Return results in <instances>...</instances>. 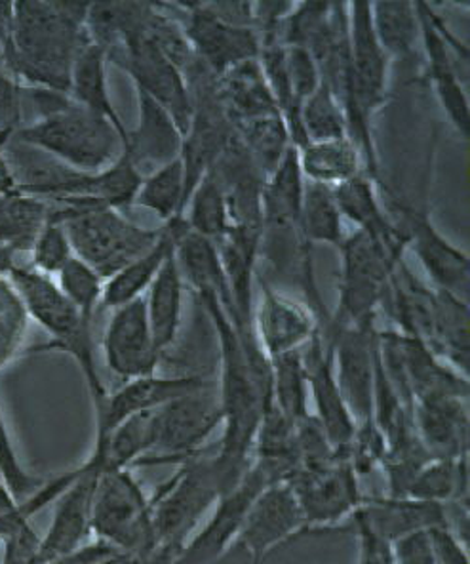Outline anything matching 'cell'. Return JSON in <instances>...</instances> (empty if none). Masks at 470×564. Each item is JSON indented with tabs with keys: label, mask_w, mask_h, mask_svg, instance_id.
<instances>
[{
	"label": "cell",
	"mask_w": 470,
	"mask_h": 564,
	"mask_svg": "<svg viewBox=\"0 0 470 564\" xmlns=\"http://www.w3.org/2000/svg\"><path fill=\"white\" fill-rule=\"evenodd\" d=\"M86 2H12L7 65L29 88L69 93L70 69L90 43Z\"/></svg>",
	"instance_id": "obj_1"
},
{
	"label": "cell",
	"mask_w": 470,
	"mask_h": 564,
	"mask_svg": "<svg viewBox=\"0 0 470 564\" xmlns=\"http://www.w3.org/2000/svg\"><path fill=\"white\" fill-rule=\"evenodd\" d=\"M12 138L86 174L111 166L127 149L124 135L109 120L77 106L69 96L25 122Z\"/></svg>",
	"instance_id": "obj_2"
},
{
	"label": "cell",
	"mask_w": 470,
	"mask_h": 564,
	"mask_svg": "<svg viewBox=\"0 0 470 564\" xmlns=\"http://www.w3.org/2000/svg\"><path fill=\"white\" fill-rule=\"evenodd\" d=\"M8 279L22 297L29 318L48 334L50 344L44 349H59L77 362L90 391L94 410L99 409L109 391L99 376L90 321L78 313L52 276L39 273L29 263L15 261Z\"/></svg>",
	"instance_id": "obj_3"
},
{
	"label": "cell",
	"mask_w": 470,
	"mask_h": 564,
	"mask_svg": "<svg viewBox=\"0 0 470 564\" xmlns=\"http://www.w3.org/2000/svg\"><path fill=\"white\" fill-rule=\"evenodd\" d=\"M221 494L223 488L214 454H198L179 464L172 479L166 480L151 498L156 557L166 558L170 563V558L195 534Z\"/></svg>",
	"instance_id": "obj_4"
},
{
	"label": "cell",
	"mask_w": 470,
	"mask_h": 564,
	"mask_svg": "<svg viewBox=\"0 0 470 564\" xmlns=\"http://www.w3.org/2000/svg\"><path fill=\"white\" fill-rule=\"evenodd\" d=\"M54 206L78 260L107 281L155 247L161 229H143L114 208L96 205Z\"/></svg>",
	"instance_id": "obj_5"
},
{
	"label": "cell",
	"mask_w": 470,
	"mask_h": 564,
	"mask_svg": "<svg viewBox=\"0 0 470 564\" xmlns=\"http://www.w3.org/2000/svg\"><path fill=\"white\" fill-rule=\"evenodd\" d=\"M91 534L124 557H156L151 498L132 469H103L91 506Z\"/></svg>",
	"instance_id": "obj_6"
},
{
	"label": "cell",
	"mask_w": 470,
	"mask_h": 564,
	"mask_svg": "<svg viewBox=\"0 0 470 564\" xmlns=\"http://www.w3.org/2000/svg\"><path fill=\"white\" fill-rule=\"evenodd\" d=\"M337 248L341 256V282L330 332L373 323L389 281L404 261V250L386 247L385 242L359 229L345 237Z\"/></svg>",
	"instance_id": "obj_7"
},
{
	"label": "cell",
	"mask_w": 470,
	"mask_h": 564,
	"mask_svg": "<svg viewBox=\"0 0 470 564\" xmlns=\"http://www.w3.org/2000/svg\"><path fill=\"white\" fill-rule=\"evenodd\" d=\"M218 388L193 391L153 410V452L140 466L187 462L203 454L206 441L221 427Z\"/></svg>",
	"instance_id": "obj_8"
},
{
	"label": "cell",
	"mask_w": 470,
	"mask_h": 564,
	"mask_svg": "<svg viewBox=\"0 0 470 564\" xmlns=\"http://www.w3.org/2000/svg\"><path fill=\"white\" fill-rule=\"evenodd\" d=\"M145 25L135 31L134 35L128 36L120 46L111 50L107 54V59L109 64L119 65L120 69L132 77L135 90L147 94L162 107H166L185 135L193 117V99L187 78L183 70L174 62H170L161 48L149 39Z\"/></svg>",
	"instance_id": "obj_9"
},
{
	"label": "cell",
	"mask_w": 470,
	"mask_h": 564,
	"mask_svg": "<svg viewBox=\"0 0 470 564\" xmlns=\"http://www.w3.org/2000/svg\"><path fill=\"white\" fill-rule=\"evenodd\" d=\"M378 336L375 323L343 326L324 334L334 349L337 386L359 427L373 420Z\"/></svg>",
	"instance_id": "obj_10"
},
{
	"label": "cell",
	"mask_w": 470,
	"mask_h": 564,
	"mask_svg": "<svg viewBox=\"0 0 470 564\" xmlns=\"http://www.w3.org/2000/svg\"><path fill=\"white\" fill-rule=\"evenodd\" d=\"M106 469L98 452L91 451L83 466L70 471V480L54 503V517L41 540L39 564H52L85 547L91 534V506L101 471Z\"/></svg>",
	"instance_id": "obj_11"
},
{
	"label": "cell",
	"mask_w": 470,
	"mask_h": 564,
	"mask_svg": "<svg viewBox=\"0 0 470 564\" xmlns=\"http://www.w3.org/2000/svg\"><path fill=\"white\" fill-rule=\"evenodd\" d=\"M182 23L198 62L221 77L227 70L260 57V39L255 29L231 28L204 10L203 2L170 4Z\"/></svg>",
	"instance_id": "obj_12"
},
{
	"label": "cell",
	"mask_w": 470,
	"mask_h": 564,
	"mask_svg": "<svg viewBox=\"0 0 470 564\" xmlns=\"http://www.w3.org/2000/svg\"><path fill=\"white\" fill-rule=\"evenodd\" d=\"M267 487L265 479L252 466L237 487L221 494L208 513V521L195 530L168 564H210L234 547L240 527L255 496Z\"/></svg>",
	"instance_id": "obj_13"
},
{
	"label": "cell",
	"mask_w": 470,
	"mask_h": 564,
	"mask_svg": "<svg viewBox=\"0 0 470 564\" xmlns=\"http://www.w3.org/2000/svg\"><path fill=\"white\" fill-rule=\"evenodd\" d=\"M422 22V43L427 56L428 75L436 96L448 115L449 122L469 140L470 109L457 57L469 59V50L461 48L456 36L449 35L442 20L427 2H417Z\"/></svg>",
	"instance_id": "obj_14"
},
{
	"label": "cell",
	"mask_w": 470,
	"mask_h": 564,
	"mask_svg": "<svg viewBox=\"0 0 470 564\" xmlns=\"http://www.w3.org/2000/svg\"><path fill=\"white\" fill-rule=\"evenodd\" d=\"M288 485L302 508L307 529L334 527L354 516L364 500L360 494L359 475L343 454L323 469L297 471Z\"/></svg>",
	"instance_id": "obj_15"
},
{
	"label": "cell",
	"mask_w": 470,
	"mask_h": 564,
	"mask_svg": "<svg viewBox=\"0 0 470 564\" xmlns=\"http://www.w3.org/2000/svg\"><path fill=\"white\" fill-rule=\"evenodd\" d=\"M307 529L302 508L288 482L263 488L248 509L234 545L244 550L250 564H263L271 551Z\"/></svg>",
	"instance_id": "obj_16"
},
{
	"label": "cell",
	"mask_w": 470,
	"mask_h": 564,
	"mask_svg": "<svg viewBox=\"0 0 470 564\" xmlns=\"http://www.w3.org/2000/svg\"><path fill=\"white\" fill-rule=\"evenodd\" d=\"M303 367L307 376L309 402H313V416L323 425L326 437L339 454L347 451L357 435L359 425L352 420L345 404L343 395L337 386L334 370V349L324 330L318 326L313 338L302 347Z\"/></svg>",
	"instance_id": "obj_17"
},
{
	"label": "cell",
	"mask_w": 470,
	"mask_h": 564,
	"mask_svg": "<svg viewBox=\"0 0 470 564\" xmlns=\"http://www.w3.org/2000/svg\"><path fill=\"white\" fill-rule=\"evenodd\" d=\"M394 206L398 214L396 224L406 235L407 248H412L417 260L422 261L430 281L435 282V289L469 300V256L451 245L425 212L398 203Z\"/></svg>",
	"instance_id": "obj_18"
},
{
	"label": "cell",
	"mask_w": 470,
	"mask_h": 564,
	"mask_svg": "<svg viewBox=\"0 0 470 564\" xmlns=\"http://www.w3.org/2000/svg\"><path fill=\"white\" fill-rule=\"evenodd\" d=\"M101 346L107 368L122 383L156 375L162 355L153 341L145 297L112 310Z\"/></svg>",
	"instance_id": "obj_19"
},
{
	"label": "cell",
	"mask_w": 470,
	"mask_h": 564,
	"mask_svg": "<svg viewBox=\"0 0 470 564\" xmlns=\"http://www.w3.org/2000/svg\"><path fill=\"white\" fill-rule=\"evenodd\" d=\"M211 381L203 376H145L138 380L124 381L114 393L107 395L103 404L96 412V437H107L114 427L128 417L161 409L166 402L189 395L193 391L208 388Z\"/></svg>",
	"instance_id": "obj_20"
},
{
	"label": "cell",
	"mask_w": 470,
	"mask_h": 564,
	"mask_svg": "<svg viewBox=\"0 0 470 564\" xmlns=\"http://www.w3.org/2000/svg\"><path fill=\"white\" fill-rule=\"evenodd\" d=\"M260 305L253 310V330L269 360L284 352L299 351L318 328L313 311L274 290L263 276Z\"/></svg>",
	"instance_id": "obj_21"
},
{
	"label": "cell",
	"mask_w": 470,
	"mask_h": 564,
	"mask_svg": "<svg viewBox=\"0 0 470 564\" xmlns=\"http://www.w3.org/2000/svg\"><path fill=\"white\" fill-rule=\"evenodd\" d=\"M469 399L427 397L414 402L412 422L435 459L469 458Z\"/></svg>",
	"instance_id": "obj_22"
},
{
	"label": "cell",
	"mask_w": 470,
	"mask_h": 564,
	"mask_svg": "<svg viewBox=\"0 0 470 564\" xmlns=\"http://www.w3.org/2000/svg\"><path fill=\"white\" fill-rule=\"evenodd\" d=\"M138 93V124L128 130V143L124 153L130 156L141 176H147L153 170L176 161L182 155V128L170 115L166 107L141 90Z\"/></svg>",
	"instance_id": "obj_23"
},
{
	"label": "cell",
	"mask_w": 470,
	"mask_h": 564,
	"mask_svg": "<svg viewBox=\"0 0 470 564\" xmlns=\"http://www.w3.org/2000/svg\"><path fill=\"white\" fill-rule=\"evenodd\" d=\"M185 229L187 226L183 218L164 224L155 247L140 256L138 260L128 263L127 268H122L114 275L109 276L103 284L101 310H119L122 305L143 297V294L151 289L156 275L161 273L162 265L166 263L170 256L176 252L177 240Z\"/></svg>",
	"instance_id": "obj_24"
},
{
	"label": "cell",
	"mask_w": 470,
	"mask_h": 564,
	"mask_svg": "<svg viewBox=\"0 0 470 564\" xmlns=\"http://www.w3.org/2000/svg\"><path fill=\"white\" fill-rule=\"evenodd\" d=\"M352 517L360 519L368 529H372L378 536L389 543L419 530L448 524L446 509L442 506L394 496L364 498Z\"/></svg>",
	"instance_id": "obj_25"
},
{
	"label": "cell",
	"mask_w": 470,
	"mask_h": 564,
	"mask_svg": "<svg viewBox=\"0 0 470 564\" xmlns=\"http://www.w3.org/2000/svg\"><path fill=\"white\" fill-rule=\"evenodd\" d=\"M252 467L267 485L289 482L299 471L295 423L269 404L253 441Z\"/></svg>",
	"instance_id": "obj_26"
},
{
	"label": "cell",
	"mask_w": 470,
	"mask_h": 564,
	"mask_svg": "<svg viewBox=\"0 0 470 564\" xmlns=\"http://www.w3.org/2000/svg\"><path fill=\"white\" fill-rule=\"evenodd\" d=\"M334 195L343 219L352 221L359 227V231L385 242L386 247L406 252V235L402 234L398 224L381 206L373 180L365 172H360L359 176L334 187Z\"/></svg>",
	"instance_id": "obj_27"
},
{
	"label": "cell",
	"mask_w": 470,
	"mask_h": 564,
	"mask_svg": "<svg viewBox=\"0 0 470 564\" xmlns=\"http://www.w3.org/2000/svg\"><path fill=\"white\" fill-rule=\"evenodd\" d=\"M218 90L225 113L234 128L278 113L267 78L261 69L260 57L237 65L218 77Z\"/></svg>",
	"instance_id": "obj_28"
},
{
	"label": "cell",
	"mask_w": 470,
	"mask_h": 564,
	"mask_svg": "<svg viewBox=\"0 0 470 564\" xmlns=\"http://www.w3.org/2000/svg\"><path fill=\"white\" fill-rule=\"evenodd\" d=\"M469 300L435 289L427 347L464 378H469Z\"/></svg>",
	"instance_id": "obj_29"
},
{
	"label": "cell",
	"mask_w": 470,
	"mask_h": 564,
	"mask_svg": "<svg viewBox=\"0 0 470 564\" xmlns=\"http://www.w3.org/2000/svg\"><path fill=\"white\" fill-rule=\"evenodd\" d=\"M107 54L98 44L88 43L85 48L78 52L75 57V64L70 69L69 78V98L77 106L85 107L91 113L99 115L109 120L112 127L124 135L128 143V128L119 111L114 109L111 94H109V83H107Z\"/></svg>",
	"instance_id": "obj_30"
},
{
	"label": "cell",
	"mask_w": 470,
	"mask_h": 564,
	"mask_svg": "<svg viewBox=\"0 0 470 564\" xmlns=\"http://www.w3.org/2000/svg\"><path fill=\"white\" fill-rule=\"evenodd\" d=\"M302 174L309 184L337 187L365 172L357 143L347 135L339 140L313 141L297 149Z\"/></svg>",
	"instance_id": "obj_31"
},
{
	"label": "cell",
	"mask_w": 470,
	"mask_h": 564,
	"mask_svg": "<svg viewBox=\"0 0 470 564\" xmlns=\"http://www.w3.org/2000/svg\"><path fill=\"white\" fill-rule=\"evenodd\" d=\"M149 326L153 332L156 351L164 352L177 338L183 315V276L176 252L162 265L161 273L147 290Z\"/></svg>",
	"instance_id": "obj_32"
},
{
	"label": "cell",
	"mask_w": 470,
	"mask_h": 564,
	"mask_svg": "<svg viewBox=\"0 0 470 564\" xmlns=\"http://www.w3.org/2000/svg\"><path fill=\"white\" fill-rule=\"evenodd\" d=\"M54 206L20 191L0 193V247L15 256L29 254L39 234L48 224Z\"/></svg>",
	"instance_id": "obj_33"
},
{
	"label": "cell",
	"mask_w": 470,
	"mask_h": 564,
	"mask_svg": "<svg viewBox=\"0 0 470 564\" xmlns=\"http://www.w3.org/2000/svg\"><path fill=\"white\" fill-rule=\"evenodd\" d=\"M406 498L442 508L469 503V459H430L415 475Z\"/></svg>",
	"instance_id": "obj_34"
},
{
	"label": "cell",
	"mask_w": 470,
	"mask_h": 564,
	"mask_svg": "<svg viewBox=\"0 0 470 564\" xmlns=\"http://www.w3.org/2000/svg\"><path fill=\"white\" fill-rule=\"evenodd\" d=\"M372 23L389 59L412 56L422 43L417 2H372Z\"/></svg>",
	"instance_id": "obj_35"
},
{
	"label": "cell",
	"mask_w": 470,
	"mask_h": 564,
	"mask_svg": "<svg viewBox=\"0 0 470 564\" xmlns=\"http://www.w3.org/2000/svg\"><path fill=\"white\" fill-rule=\"evenodd\" d=\"M183 221L190 234L211 240L216 245L231 234V214H229L223 187L210 172L190 193L189 200L183 210Z\"/></svg>",
	"instance_id": "obj_36"
},
{
	"label": "cell",
	"mask_w": 470,
	"mask_h": 564,
	"mask_svg": "<svg viewBox=\"0 0 470 564\" xmlns=\"http://www.w3.org/2000/svg\"><path fill=\"white\" fill-rule=\"evenodd\" d=\"M187 205V189H185V172L182 159L164 164L143 176L140 191L135 195L134 206L153 212L162 224H170L174 219L183 218V210Z\"/></svg>",
	"instance_id": "obj_37"
},
{
	"label": "cell",
	"mask_w": 470,
	"mask_h": 564,
	"mask_svg": "<svg viewBox=\"0 0 470 564\" xmlns=\"http://www.w3.org/2000/svg\"><path fill=\"white\" fill-rule=\"evenodd\" d=\"M302 237L307 247H339L345 239L343 216L337 206L334 187L305 184L302 205Z\"/></svg>",
	"instance_id": "obj_38"
},
{
	"label": "cell",
	"mask_w": 470,
	"mask_h": 564,
	"mask_svg": "<svg viewBox=\"0 0 470 564\" xmlns=\"http://www.w3.org/2000/svg\"><path fill=\"white\" fill-rule=\"evenodd\" d=\"M271 402L294 423L309 416V388L302 349L271 359Z\"/></svg>",
	"instance_id": "obj_39"
},
{
	"label": "cell",
	"mask_w": 470,
	"mask_h": 564,
	"mask_svg": "<svg viewBox=\"0 0 470 564\" xmlns=\"http://www.w3.org/2000/svg\"><path fill=\"white\" fill-rule=\"evenodd\" d=\"M234 132L265 177L273 174L289 149L294 148L288 127L278 113L250 120L234 128Z\"/></svg>",
	"instance_id": "obj_40"
},
{
	"label": "cell",
	"mask_w": 470,
	"mask_h": 564,
	"mask_svg": "<svg viewBox=\"0 0 470 564\" xmlns=\"http://www.w3.org/2000/svg\"><path fill=\"white\" fill-rule=\"evenodd\" d=\"M299 128L305 145L349 135L343 107L324 83L299 107Z\"/></svg>",
	"instance_id": "obj_41"
},
{
	"label": "cell",
	"mask_w": 470,
	"mask_h": 564,
	"mask_svg": "<svg viewBox=\"0 0 470 564\" xmlns=\"http://www.w3.org/2000/svg\"><path fill=\"white\" fill-rule=\"evenodd\" d=\"M29 318L22 297L8 276H0V370L22 352Z\"/></svg>",
	"instance_id": "obj_42"
},
{
	"label": "cell",
	"mask_w": 470,
	"mask_h": 564,
	"mask_svg": "<svg viewBox=\"0 0 470 564\" xmlns=\"http://www.w3.org/2000/svg\"><path fill=\"white\" fill-rule=\"evenodd\" d=\"M57 286L64 292L70 304L86 321H94V315L101 310V296L106 281L94 269L78 260L77 256L57 273Z\"/></svg>",
	"instance_id": "obj_43"
},
{
	"label": "cell",
	"mask_w": 470,
	"mask_h": 564,
	"mask_svg": "<svg viewBox=\"0 0 470 564\" xmlns=\"http://www.w3.org/2000/svg\"><path fill=\"white\" fill-rule=\"evenodd\" d=\"M29 258L31 268L48 276H56L75 258L69 235L65 231L64 224L54 216V210L48 224L43 227L29 250Z\"/></svg>",
	"instance_id": "obj_44"
},
{
	"label": "cell",
	"mask_w": 470,
	"mask_h": 564,
	"mask_svg": "<svg viewBox=\"0 0 470 564\" xmlns=\"http://www.w3.org/2000/svg\"><path fill=\"white\" fill-rule=\"evenodd\" d=\"M0 480L4 482L8 492L12 494V498L20 503L35 496L46 482L25 471V467L22 466L14 441L10 437L2 409H0Z\"/></svg>",
	"instance_id": "obj_45"
},
{
	"label": "cell",
	"mask_w": 470,
	"mask_h": 564,
	"mask_svg": "<svg viewBox=\"0 0 470 564\" xmlns=\"http://www.w3.org/2000/svg\"><path fill=\"white\" fill-rule=\"evenodd\" d=\"M23 127V85L0 59V148Z\"/></svg>",
	"instance_id": "obj_46"
},
{
	"label": "cell",
	"mask_w": 470,
	"mask_h": 564,
	"mask_svg": "<svg viewBox=\"0 0 470 564\" xmlns=\"http://www.w3.org/2000/svg\"><path fill=\"white\" fill-rule=\"evenodd\" d=\"M286 73L289 88L299 107L318 86L323 85L320 69L309 50L286 46Z\"/></svg>",
	"instance_id": "obj_47"
},
{
	"label": "cell",
	"mask_w": 470,
	"mask_h": 564,
	"mask_svg": "<svg viewBox=\"0 0 470 564\" xmlns=\"http://www.w3.org/2000/svg\"><path fill=\"white\" fill-rule=\"evenodd\" d=\"M394 564H436V551L430 529L419 530L414 534L391 543Z\"/></svg>",
	"instance_id": "obj_48"
},
{
	"label": "cell",
	"mask_w": 470,
	"mask_h": 564,
	"mask_svg": "<svg viewBox=\"0 0 470 564\" xmlns=\"http://www.w3.org/2000/svg\"><path fill=\"white\" fill-rule=\"evenodd\" d=\"M354 519V517H352ZM359 536V563L357 564H394L391 543L368 529L360 519H354Z\"/></svg>",
	"instance_id": "obj_49"
},
{
	"label": "cell",
	"mask_w": 470,
	"mask_h": 564,
	"mask_svg": "<svg viewBox=\"0 0 470 564\" xmlns=\"http://www.w3.org/2000/svg\"><path fill=\"white\" fill-rule=\"evenodd\" d=\"M204 10L231 28L255 29L253 2H203Z\"/></svg>",
	"instance_id": "obj_50"
},
{
	"label": "cell",
	"mask_w": 470,
	"mask_h": 564,
	"mask_svg": "<svg viewBox=\"0 0 470 564\" xmlns=\"http://www.w3.org/2000/svg\"><path fill=\"white\" fill-rule=\"evenodd\" d=\"M15 258H18V256H15L12 250L0 247V276H8V273H10L15 265Z\"/></svg>",
	"instance_id": "obj_51"
},
{
	"label": "cell",
	"mask_w": 470,
	"mask_h": 564,
	"mask_svg": "<svg viewBox=\"0 0 470 564\" xmlns=\"http://www.w3.org/2000/svg\"><path fill=\"white\" fill-rule=\"evenodd\" d=\"M0 545H2V532H0Z\"/></svg>",
	"instance_id": "obj_52"
}]
</instances>
